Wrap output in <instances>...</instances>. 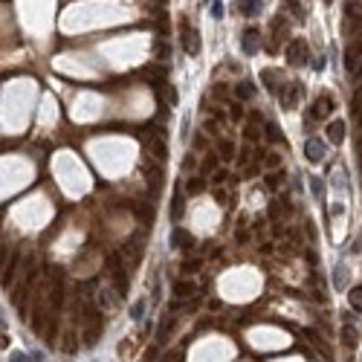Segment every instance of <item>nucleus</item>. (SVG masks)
<instances>
[{"instance_id": "10", "label": "nucleus", "mask_w": 362, "mask_h": 362, "mask_svg": "<svg viewBox=\"0 0 362 362\" xmlns=\"http://www.w3.org/2000/svg\"><path fill=\"white\" fill-rule=\"evenodd\" d=\"M351 301H354L357 307H362V287H360V290H354V296H351Z\"/></svg>"}, {"instance_id": "3", "label": "nucleus", "mask_w": 362, "mask_h": 362, "mask_svg": "<svg viewBox=\"0 0 362 362\" xmlns=\"http://www.w3.org/2000/svg\"><path fill=\"white\" fill-rule=\"evenodd\" d=\"M258 9H261V0H235V12L238 15L252 18V15H258Z\"/></svg>"}, {"instance_id": "9", "label": "nucleus", "mask_w": 362, "mask_h": 362, "mask_svg": "<svg viewBox=\"0 0 362 362\" xmlns=\"http://www.w3.org/2000/svg\"><path fill=\"white\" fill-rule=\"evenodd\" d=\"M252 93H255V87H252V84H249V81H243V84H241V87H238V96H243V99H249V96H252Z\"/></svg>"}, {"instance_id": "12", "label": "nucleus", "mask_w": 362, "mask_h": 362, "mask_svg": "<svg viewBox=\"0 0 362 362\" xmlns=\"http://www.w3.org/2000/svg\"><path fill=\"white\" fill-rule=\"evenodd\" d=\"M12 360H15V362H26V357H24V354H15Z\"/></svg>"}, {"instance_id": "4", "label": "nucleus", "mask_w": 362, "mask_h": 362, "mask_svg": "<svg viewBox=\"0 0 362 362\" xmlns=\"http://www.w3.org/2000/svg\"><path fill=\"white\" fill-rule=\"evenodd\" d=\"M241 47H243V52H246V55H255V52H258V29H246V32H243V41H241Z\"/></svg>"}, {"instance_id": "13", "label": "nucleus", "mask_w": 362, "mask_h": 362, "mask_svg": "<svg viewBox=\"0 0 362 362\" xmlns=\"http://www.w3.org/2000/svg\"><path fill=\"white\" fill-rule=\"evenodd\" d=\"M325 3H330V0H325Z\"/></svg>"}, {"instance_id": "1", "label": "nucleus", "mask_w": 362, "mask_h": 362, "mask_svg": "<svg viewBox=\"0 0 362 362\" xmlns=\"http://www.w3.org/2000/svg\"><path fill=\"white\" fill-rule=\"evenodd\" d=\"M180 29H183V47L189 55H197L200 52V32L189 26V21H180Z\"/></svg>"}, {"instance_id": "7", "label": "nucleus", "mask_w": 362, "mask_h": 362, "mask_svg": "<svg viewBox=\"0 0 362 362\" xmlns=\"http://www.w3.org/2000/svg\"><path fill=\"white\" fill-rule=\"evenodd\" d=\"M307 157H310L313 163H316V160H322V145H319L316 139H310V142H307Z\"/></svg>"}, {"instance_id": "5", "label": "nucleus", "mask_w": 362, "mask_h": 362, "mask_svg": "<svg viewBox=\"0 0 362 362\" xmlns=\"http://www.w3.org/2000/svg\"><path fill=\"white\" fill-rule=\"evenodd\" d=\"M345 32L348 35H362V15H351L348 12V18H345Z\"/></svg>"}, {"instance_id": "8", "label": "nucleus", "mask_w": 362, "mask_h": 362, "mask_svg": "<svg viewBox=\"0 0 362 362\" xmlns=\"http://www.w3.org/2000/svg\"><path fill=\"white\" fill-rule=\"evenodd\" d=\"M209 12H212V18H223V3L220 0H212L209 3Z\"/></svg>"}, {"instance_id": "6", "label": "nucleus", "mask_w": 362, "mask_h": 362, "mask_svg": "<svg viewBox=\"0 0 362 362\" xmlns=\"http://www.w3.org/2000/svg\"><path fill=\"white\" fill-rule=\"evenodd\" d=\"M328 136H330V142H342V136H345V125L342 122H333L328 128Z\"/></svg>"}, {"instance_id": "2", "label": "nucleus", "mask_w": 362, "mask_h": 362, "mask_svg": "<svg viewBox=\"0 0 362 362\" xmlns=\"http://www.w3.org/2000/svg\"><path fill=\"white\" fill-rule=\"evenodd\" d=\"M287 58H290L293 64H304V61L310 58V49H307V44H304L301 38H293V41L287 44Z\"/></svg>"}, {"instance_id": "11", "label": "nucleus", "mask_w": 362, "mask_h": 362, "mask_svg": "<svg viewBox=\"0 0 362 362\" xmlns=\"http://www.w3.org/2000/svg\"><path fill=\"white\" fill-rule=\"evenodd\" d=\"M313 192H316V197H322V183L319 180H313Z\"/></svg>"}]
</instances>
